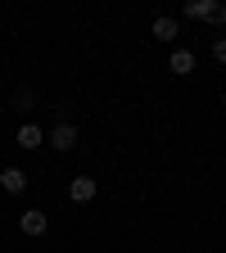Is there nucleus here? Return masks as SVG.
<instances>
[{
	"instance_id": "20e7f679",
	"label": "nucleus",
	"mask_w": 226,
	"mask_h": 253,
	"mask_svg": "<svg viewBox=\"0 0 226 253\" xmlns=\"http://www.w3.org/2000/svg\"><path fill=\"white\" fill-rule=\"evenodd\" d=\"M95 190H100V185H95V176H73V181H68V199H73V204H90Z\"/></svg>"
},
{
	"instance_id": "0eeeda50",
	"label": "nucleus",
	"mask_w": 226,
	"mask_h": 253,
	"mask_svg": "<svg viewBox=\"0 0 226 253\" xmlns=\"http://www.w3.org/2000/svg\"><path fill=\"white\" fill-rule=\"evenodd\" d=\"M168 68H172V73H181V77H190V73H195V50L177 45V50H172V59H168Z\"/></svg>"
},
{
	"instance_id": "6e6552de",
	"label": "nucleus",
	"mask_w": 226,
	"mask_h": 253,
	"mask_svg": "<svg viewBox=\"0 0 226 253\" xmlns=\"http://www.w3.org/2000/svg\"><path fill=\"white\" fill-rule=\"evenodd\" d=\"M18 145H23V149H41V145H45V131H41L37 122H23V126H18Z\"/></svg>"
},
{
	"instance_id": "39448f33",
	"label": "nucleus",
	"mask_w": 226,
	"mask_h": 253,
	"mask_svg": "<svg viewBox=\"0 0 226 253\" xmlns=\"http://www.w3.org/2000/svg\"><path fill=\"white\" fill-rule=\"evenodd\" d=\"M149 32H154V41H163V45H172V41H177V32H181V23H177L172 14H158Z\"/></svg>"
},
{
	"instance_id": "1a4fd4ad",
	"label": "nucleus",
	"mask_w": 226,
	"mask_h": 253,
	"mask_svg": "<svg viewBox=\"0 0 226 253\" xmlns=\"http://www.w3.org/2000/svg\"><path fill=\"white\" fill-rule=\"evenodd\" d=\"M213 59L226 63V37H213Z\"/></svg>"
},
{
	"instance_id": "f03ea898",
	"label": "nucleus",
	"mask_w": 226,
	"mask_h": 253,
	"mask_svg": "<svg viewBox=\"0 0 226 253\" xmlns=\"http://www.w3.org/2000/svg\"><path fill=\"white\" fill-rule=\"evenodd\" d=\"M45 145H54V149H63V154H68V149H77V126H73L68 118H63V122H54L50 131H45Z\"/></svg>"
},
{
	"instance_id": "423d86ee",
	"label": "nucleus",
	"mask_w": 226,
	"mask_h": 253,
	"mask_svg": "<svg viewBox=\"0 0 226 253\" xmlns=\"http://www.w3.org/2000/svg\"><path fill=\"white\" fill-rule=\"evenodd\" d=\"M0 190H5V195H23L27 190V172L23 168H5L0 172Z\"/></svg>"
},
{
	"instance_id": "7ed1b4c3",
	"label": "nucleus",
	"mask_w": 226,
	"mask_h": 253,
	"mask_svg": "<svg viewBox=\"0 0 226 253\" xmlns=\"http://www.w3.org/2000/svg\"><path fill=\"white\" fill-rule=\"evenodd\" d=\"M45 226H50V217H45L41 208L18 212V231H23V235H45Z\"/></svg>"
},
{
	"instance_id": "f257e3e1",
	"label": "nucleus",
	"mask_w": 226,
	"mask_h": 253,
	"mask_svg": "<svg viewBox=\"0 0 226 253\" xmlns=\"http://www.w3.org/2000/svg\"><path fill=\"white\" fill-rule=\"evenodd\" d=\"M181 14H185V18H204V23H213V27L226 23V5H222V0H185Z\"/></svg>"
}]
</instances>
